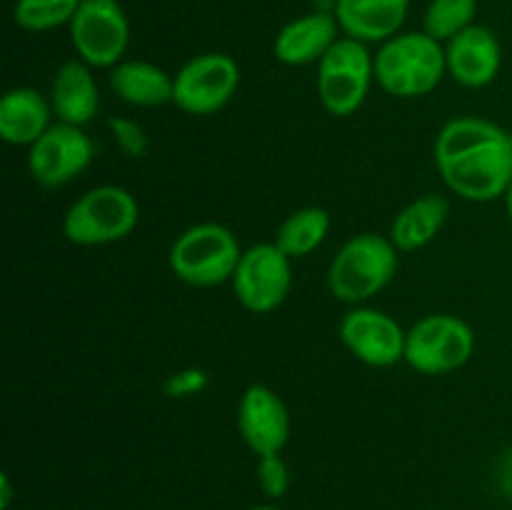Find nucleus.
I'll return each mask as SVG.
<instances>
[{
	"mask_svg": "<svg viewBox=\"0 0 512 510\" xmlns=\"http://www.w3.org/2000/svg\"><path fill=\"white\" fill-rule=\"evenodd\" d=\"M258 483L260 490L270 500H278L288 493L290 470L285 465L283 455H263V458H258Z\"/></svg>",
	"mask_w": 512,
	"mask_h": 510,
	"instance_id": "25",
	"label": "nucleus"
},
{
	"mask_svg": "<svg viewBox=\"0 0 512 510\" xmlns=\"http://www.w3.org/2000/svg\"><path fill=\"white\" fill-rule=\"evenodd\" d=\"M238 238L228 225L195 223L173 240L168 253L170 273L190 288H218L230 283L240 263Z\"/></svg>",
	"mask_w": 512,
	"mask_h": 510,
	"instance_id": "4",
	"label": "nucleus"
},
{
	"mask_svg": "<svg viewBox=\"0 0 512 510\" xmlns=\"http://www.w3.org/2000/svg\"><path fill=\"white\" fill-rule=\"evenodd\" d=\"M475 353V330L460 315L430 313L405 338V363L420 375H448L463 368Z\"/></svg>",
	"mask_w": 512,
	"mask_h": 510,
	"instance_id": "7",
	"label": "nucleus"
},
{
	"mask_svg": "<svg viewBox=\"0 0 512 510\" xmlns=\"http://www.w3.org/2000/svg\"><path fill=\"white\" fill-rule=\"evenodd\" d=\"M108 130L125 158L138 160L148 155L150 140H148V133H145V128L138 123V120L123 118V115H113V118H108Z\"/></svg>",
	"mask_w": 512,
	"mask_h": 510,
	"instance_id": "24",
	"label": "nucleus"
},
{
	"mask_svg": "<svg viewBox=\"0 0 512 510\" xmlns=\"http://www.w3.org/2000/svg\"><path fill=\"white\" fill-rule=\"evenodd\" d=\"M75 55L90 68H115L130 45V20L118 0H83L68 25Z\"/></svg>",
	"mask_w": 512,
	"mask_h": 510,
	"instance_id": "8",
	"label": "nucleus"
},
{
	"mask_svg": "<svg viewBox=\"0 0 512 510\" xmlns=\"http://www.w3.org/2000/svg\"><path fill=\"white\" fill-rule=\"evenodd\" d=\"M53 115L50 98L40 95L35 88H10L0 98V138L15 148H30L48 133Z\"/></svg>",
	"mask_w": 512,
	"mask_h": 510,
	"instance_id": "18",
	"label": "nucleus"
},
{
	"mask_svg": "<svg viewBox=\"0 0 512 510\" xmlns=\"http://www.w3.org/2000/svg\"><path fill=\"white\" fill-rule=\"evenodd\" d=\"M330 233V213L318 205H308V208H300L295 213H290L288 218L280 223L278 233H275L273 243L283 250L290 258H305V255H313L320 245L325 243Z\"/></svg>",
	"mask_w": 512,
	"mask_h": 510,
	"instance_id": "21",
	"label": "nucleus"
},
{
	"mask_svg": "<svg viewBox=\"0 0 512 510\" xmlns=\"http://www.w3.org/2000/svg\"><path fill=\"white\" fill-rule=\"evenodd\" d=\"M450 218V200L428 193L405 205L390 223L388 238L400 253H415L433 243Z\"/></svg>",
	"mask_w": 512,
	"mask_h": 510,
	"instance_id": "20",
	"label": "nucleus"
},
{
	"mask_svg": "<svg viewBox=\"0 0 512 510\" xmlns=\"http://www.w3.org/2000/svg\"><path fill=\"white\" fill-rule=\"evenodd\" d=\"M475 18H478V0H430L423 13V30L445 45L475 25Z\"/></svg>",
	"mask_w": 512,
	"mask_h": 510,
	"instance_id": "22",
	"label": "nucleus"
},
{
	"mask_svg": "<svg viewBox=\"0 0 512 510\" xmlns=\"http://www.w3.org/2000/svg\"><path fill=\"white\" fill-rule=\"evenodd\" d=\"M233 293L253 315H268L285 303L293 288V258L275 243H255L243 250L235 268Z\"/></svg>",
	"mask_w": 512,
	"mask_h": 510,
	"instance_id": "10",
	"label": "nucleus"
},
{
	"mask_svg": "<svg viewBox=\"0 0 512 510\" xmlns=\"http://www.w3.org/2000/svg\"><path fill=\"white\" fill-rule=\"evenodd\" d=\"M445 65L463 88H488L503 68V45L493 30L475 23L445 43Z\"/></svg>",
	"mask_w": 512,
	"mask_h": 510,
	"instance_id": "14",
	"label": "nucleus"
},
{
	"mask_svg": "<svg viewBox=\"0 0 512 510\" xmlns=\"http://www.w3.org/2000/svg\"><path fill=\"white\" fill-rule=\"evenodd\" d=\"M410 0H335L333 15L340 30L360 43H385L403 33Z\"/></svg>",
	"mask_w": 512,
	"mask_h": 510,
	"instance_id": "16",
	"label": "nucleus"
},
{
	"mask_svg": "<svg viewBox=\"0 0 512 510\" xmlns=\"http://www.w3.org/2000/svg\"><path fill=\"white\" fill-rule=\"evenodd\" d=\"M95 143L83 128L53 123L48 133L28 148V173L40 188H63L90 168Z\"/></svg>",
	"mask_w": 512,
	"mask_h": 510,
	"instance_id": "11",
	"label": "nucleus"
},
{
	"mask_svg": "<svg viewBox=\"0 0 512 510\" xmlns=\"http://www.w3.org/2000/svg\"><path fill=\"white\" fill-rule=\"evenodd\" d=\"M338 20L328 10H313L300 18H293L278 30L273 40V55L278 63L288 68L318 65L323 55L340 40Z\"/></svg>",
	"mask_w": 512,
	"mask_h": 510,
	"instance_id": "15",
	"label": "nucleus"
},
{
	"mask_svg": "<svg viewBox=\"0 0 512 510\" xmlns=\"http://www.w3.org/2000/svg\"><path fill=\"white\" fill-rule=\"evenodd\" d=\"M375 83V53L368 43L340 35L338 43L318 63L320 105L335 118H350L363 108Z\"/></svg>",
	"mask_w": 512,
	"mask_h": 510,
	"instance_id": "6",
	"label": "nucleus"
},
{
	"mask_svg": "<svg viewBox=\"0 0 512 510\" xmlns=\"http://www.w3.org/2000/svg\"><path fill=\"white\" fill-rule=\"evenodd\" d=\"M505 210H508V220H510V225H512V183H510V188H508V193H505Z\"/></svg>",
	"mask_w": 512,
	"mask_h": 510,
	"instance_id": "28",
	"label": "nucleus"
},
{
	"mask_svg": "<svg viewBox=\"0 0 512 510\" xmlns=\"http://www.w3.org/2000/svg\"><path fill=\"white\" fill-rule=\"evenodd\" d=\"M210 385V375L203 368H183L168 375L163 383V393L168 398H195Z\"/></svg>",
	"mask_w": 512,
	"mask_h": 510,
	"instance_id": "26",
	"label": "nucleus"
},
{
	"mask_svg": "<svg viewBox=\"0 0 512 510\" xmlns=\"http://www.w3.org/2000/svg\"><path fill=\"white\" fill-rule=\"evenodd\" d=\"M338 335L345 350L368 368H393L405 360L408 330L378 308L353 305L340 320Z\"/></svg>",
	"mask_w": 512,
	"mask_h": 510,
	"instance_id": "12",
	"label": "nucleus"
},
{
	"mask_svg": "<svg viewBox=\"0 0 512 510\" xmlns=\"http://www.w3.org/2000/svg\"><path fill=\"white\" fill-rule=\"evenodd\" d=\"M108 85L133 108H158L173 103V75L150 60H123L110 68Z\"/></svg>",
	"mask_w": 512,
	"mask_h": 510,
	"instance_id": "19",
	"label": "nucleus"
},
{
	"mask_svg": "<svg viewBox=\"0 0 512 510\" xmlns=\"http://www.w3.org/2000/svg\"><path fill=\"white\" fill-rule=\"evenodd\" d=\"M400 250L388 235L358 233L345 240L328 268V290L338 303L365 305L393 283Z\"/></svg>",
	"mask_w": 512,
	"mask_h": 510,
	"instance_id": "3",
	"label": "nucleus"
},
{
	"mask_svg": "<svg viewBox=\"0 0 512 510\" xmlns=\"http://www.w3.org/2000/svg\"><path fill=\"white\" fill-rule=\"evenodd\" d=\"M140 223V205L120 185H95L73 200L63 215V235L80 248L120 243Z\"/></svg>",
	"mask_w": 512,
	"mask_h": 510,
	"instance_id": "5",
	"label": "nucleus"
},
{
	"mask_svg": "<svg viewBox=\"0 0 512 510\" xmlns=\"http://www.w3.org/2000/svg\"><path fill=\"white\" fill-rule=\"evenodd\" d=\"M510 143H512V130H510Z\"/></svg>",
	"mask_w": 512,
	"mask_h": 510,
	"instance_id": "30",
	"label": "nucleus"
},
{
	"mask_svg": "<svg viewBox=\"0 0 512 510\" xmlns=\"http://www.w3.org/2000/svg\"><path fill=\"white\" fill-rule=\"evenodd\" d=\"M83 0H15L13 20L20 30L28 33H48V30L68 28Z\"/></svg>",
	"mask_w": 512,
	"mask_h": 510,
	"instance_id": "23",
	"label": "nucleus"
},
{
	"mask_svg": "<svg viewBox=\"0 0 512 510\" xmlns=\"http://www.w3.org/2000/svg\"><path fill=\"white\" fill-rule=\"evenodd\" d=\"M500 483H503L505 493H508L510 498H512V455H510L508 460H505L503 470H500Z\"/></svg>",
	"mask_w": 512,
	"mask_h": 510,
	"instance_id": "27",
	"label": "nucleus"
},
{
	"mask_svg": "<svg viewBox=\"0 0 512 510\" xmlns=\"http://www.w3.org/2000/svg\"><path fill=\"white\" fill-rule=\"evenodd\" d=\"M238 433L258 458L280 455L290 440V413L273 388L253 383L238 403Z\"/></svg>",
	"mask_w": 512,
	"mask_h": 510,
	"instance_id": "13",
	"label": "nucleus"
},
{
	"mask_svg": "<svg viewBox=\"0 0 512 510\" xmlns=\"http://www.w3.org/2000/svg\"><path fill=\"white\" fill-rule=\"evenodd\" d=\"M173 105L183 113L215 115L240 88V65L228 53H200L180 65L173 75Z\"/></svg>",
	"mask_w": 512,
	"mask_h": 510,
	"instance_id": "9",
	"label": "nucleus"
},
{
	"mask_svg": "<svg viewBox=\"0 0 512 510\" xmlns=\"http://www.w3.org/2000/svg\"><path fill=\"white\" fill-rule=\"evenodd\" d=\"M445 75V45L425 30H403L380 43L375 53V83L390 98H423L443 83Z\"/></svg>",
	"mask_w": 512,
	"mask_h": 510,
	"instance_id": "2",
	"label": "nucleus"
},
{
	"mask_svg": "<svg viewBox=\"0 0 512 510\" xmlns=\"http://www.w3.org/2000/svg\"><path fill=\"white\" fill-rule=\"evenodd\" d=\"M50 105L58 115V123L78 125V128L93 123L100 110V90L93 68L80 58L65 60L53 75Z\"/></svg>",
	"mask_w": 512,
	"mask_h": 510,
	"instance_id": "17",
	"label": "nucleus"
},
{
	"mask_svg": "<svg viewBox=\"0 0 512 510\" xmlns=\"http://www.w3.org/2000/svg\"><path fill=\"white\" fill-rule=\"evenodd\" d=\"M250 510H283V508H278V505H255V508Z\"/></svg>",
	"mask_w": 512,
	"mask_h": 510,
	"instance_id": "29",
	"label": "nucleus"
},
{
	"mask_svg": "<svg viewBox=\"0 0 512 510\" xmlns=\"http://www.w3.org/2000/svg\"><path fill=\"white\" fill-rule=\"evenodd\" d=\"M433 160L450 193L468 203H493L512 183L510 130L480 115H460L440 128Z\"/></svg>",
	"mask_w": 512,
	"mask_h": 510,
	"instance_id": "1",
	"label": "nucleus"
}]
</instances>
